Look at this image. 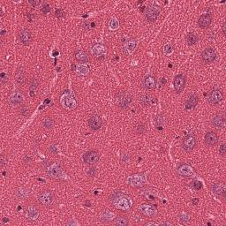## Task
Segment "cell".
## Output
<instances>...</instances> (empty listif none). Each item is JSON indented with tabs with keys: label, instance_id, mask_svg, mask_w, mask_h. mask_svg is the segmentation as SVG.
I'll return each instance as SVG.
<instances>
[{
	"label": "cell",
	"instance_id": "obj_46",
	"mask_svg": "<svg viewBox=\"0 0 226 226\" xmlns=\"http://www.w3.org/2000/svg\"><path fill=\"white\" fill-rule=\"evenodd\" d=\"M33 7H37L39 6L40 5H42V1H29L28 2Z\"/></svg>",
	"mask_w": 226,
	"mask_h": 226
},
{
	"label": "cell",
	"instance_id": "obj_40",
	"mask_svg": "<svg viewBox=\"0 0 226 226\" xmlns=\"http://www.w3.org/2000/svg\"><path fill=\"white\" fill-rule=\"evenodd\" d=\"M136 132L140 134H142L145 132V126L143 124H138L136 126Z\"/></svg>",
	"mask_w": 226,
	"mask_h": 226
},
{
	"label": "cell",
	"instance_id": "obj_3",
	"mask_svg": "<svg viewBox=\"0 0 226 226\" xmlns=\"http://www.w3.org/2000/svg\"><path fill=\"white\" fill-rule=\"evenodd\" d=\"M61 101H62L63 105L69 110H73L77 107L76 100L69 93H65L61 97Z\"/></svg>",
	"mask_w": 226,
	"mask_h": 226
},
{
	"label": "cell",
	"instance_id": "obj_21",
	"mask_svg": "<svg viewBox=\"0 0 226 226\" xmlns=\"http://www.w3.org/2000/svg\"><path fill=\"white\" fill-rule=\"evenodd\" d=\"M212 124L217 128H223L225 126V118L223 115H215L212 119Z\"/></svg>",
	"mask_w": 226,
	"mask_h": 226
},
{
	"label": "cell",
	"instance_id": "obj_55",
	"mask_svg": "<svg viewBox=\"0 0 226 226\" xmlns=\"http://www.w3.org/2000/svg\"><path fill=\"white\" fill-rule=\"evenodd\" d=\"M198 202H199V200H198V199H194V200H193V203H194V205H196Z\"/></svg>",
	"mask_w": 226,
	"mask_h": 226
},
{
	"label": "cell",
	"instance_id": "obj_56",
	"mask_svg": "<svg viewBox=\"0 0 226 226\" xmlns=\"http://www.w3.org/2000/svg\"><path fill=\"white\" fill-rule=\"evenodd\" d=\"M146 225H156V222H148V223H146Z\"/></svg>",
	"mask_w": 226,
	"mask_h": 226
},
{
	"label": "cell",
	"instance_id": "obj_9",
	"mask_svg": "<svg viewBox=\"0 0 226 226\" xmlns=\"http://www.w3.org/2000/svg\"><path fill=\"white\" fill-rule=\"evenodd\" d=\"M186 84V78L184 75L182 74H179L177 76L175 77L174 80V88H175V91L177 93H180L184 89Z\"/></svg>",
	"mask_w": 226,
	"mask_h": 226
},
{
	"label": "cell",
	"instance_id": "obj_47",
	"mask_svg": "<svg viewBox=\"0 0 226 226\" xmlns=\"http://www.w3.org/2000/svg\"><path fill=\"white\" fill-rule=\"evenodd\" d=\"M87 175L89 176V177H94L95 176V174H96V170L94 169V168H91V169H89L88 170H87Z\"/></svg>",
	"mask_w": 226,
	"mask_h": 226
},
{
	"label": "cell",
	"instance_id": "obj_5",
	"mask_svg": "<svg viewBox=\"0 0 226 226\" xmlns=\"http://www.w3.org/2000/svg\"><path fill=\"white\" fill-rule=\"evenodd\" d=\"M47 173L52 177H60L63 174L62 167L58 163L51 164V165H49V167L47 169Z\"/></svg>",
	"mask_w": 226,
	"mask_h": 226
},
{
	"label": "cell",
	"instance_id": "obj_8",
	"mask_svg": "<svg viewBox=\"0 0 226 226\" xmlns=\"http://www.w3.org/2000/svg\"><path fill=\"white\" fill-rule=\"evenodd\" d=\"M159 13H160L159 6H150V7L148 9L147 15H146L148 21H149V22H155V21L157 20V17H158V15H159Z\"/></svg>",
	"mask_w": 226,
	"mask_h": 226
},
{
	"label": "cell",
	"instance_id": "obj_44",
	"mask_svg": "<svg viewBox=\"0 0 226 226\" xmlns=\"http://www.w3.org/2000/svg\"><path fill=\"white\" fill-rule=\"evenodd\" d=\"M50 11H51V8H50V6H48V5L44 6L42 9V12L43 14H47L48 13H50Z\"/></svg>",
	"mask_w": 226,
	"mask_h": 226
},
{
	"label": "cell",
	"instance_id": "obj_32",
	"mask_svg": "<svg viewBox=\"0 0 226 226\" xmlns=\"http://www.w3.org/2000/svg\"><path fill=\"white\" fill-rule=\"evenodd\" d=\"M189 219H190L189 215L187 213H186V212H183V213H181V214L179 215V220H180V222H181L182 223L187 222L189 221Z\"/></svg>",
	"mask_w": 226,
	"mask_h": 226
},
{
	"label": "cell",
	"instance_id": "obj_10",
	"mask_svg": "<svg viewBox=\"0 0 226 226\" xmlns=\"http://www.w3.org/2000/svg\"><path fill=\"white\" fill-rule=\"evenodd\" d=\"M195 143H196V140L194 138V135H187V136L184 139V142H183V148L186 151L189 152V151H192L193 149L194 148L195 146Z\"/></svg>",
	"mask_w": 226,
	"mask_h": 226
},
{
	"label": "cell",
	"instance_id": "obj_36",
	"mask_svg": "<svg viewBox=\"0 0 226 226\" xmlns=\"http://www.w3.org/2000/svg\"><path fill=\"white\" fill-rule=\"evenodd\" d=\"M192 187L194 189V190H196V191H198V190H200L201 187H202V184H201V181H198V180H195V181H194L193 183H192Z\"/></svg>",
	"mask_w": 226,
	"mask_h": 226
},
{
	"label": "cell",
	"instance_id": "obj_45",
	"mask_svg": "<svg viewBox=\"0 0 226 226\" xmlns=\"http://www.w3.org/2000/svg\"><path fill=\"white\" fill-rule=\"evenodd\" d=\"M20 112H21V114H22V115H24V116H27V115L29 114V110H28L27 107L23 106V107L21 108V110H20Z\"/></svg>",
	"mask_w": 226,
	"mask_h": 226
},
{
	"label": "cell",
	"instance_id": "obj_25",
	"mask_svg": "<svg viewBox=\"0 0 226 226\" xmlns=\"http://www.w3.org/2000/svg\"><path fill=\"white\" fill-rule=\"evenodd\" d=\"M197 103H198V97L196 96H191L188 99H187V103H186V108L187 109V110H189V109H193V108H194L196 105H197Z\"/></svg>",
	"mask_w": 226,
	"mask_h": 226
},
{
	"label": "cell",
	"instance_id": "obj_17",
	"mask_svg": "<svg viewBox=\"0 0 226 226\" xmlns=\"http://www.w3.org/2000/svg\"><path fill=\"white\" fill-rule=\"evenodd\" d=\"M212 21V16L210 14H203L200 17L198 24L201 28H207Z\"/></svg>",
	"mask_w": 226,
	"mask_h": 226
},
{
	"label": "cell",
	"instance_id": "obj_6",
	"mask_svg": "<svg viewBox=\"0 0 226 226\" xmlns=\"http://www.w3.org/2000/svg\"><path fill=\"white\" fill-rule=\"evenodd\" d=\"M222 100V94L219 89H214L211 91L208 96V102L209 103L213 105H216L219 103H221Z\"/></svg>",
	"mask_w": 226,
	"mask_h": 226
},
{
	"label": "cell",
	"instance_id": "obj_31",
	"mask_svg": "<svg viewBox=\"0 0 226 226\" xmlns=\"http://www.w3.org/2000/svg\"><path fill=\"white\" fill-rule=\"evenodd\" d=\"M125 48L129 52H132L134 51V49L136 48V41L135 40H130L126 45H125Z\"/></svg>",
	"mask_w": 226,
	"mask_h": 226
},
{
	"label": "cell",
	"instance_id": "obj_19",
	"mask_svg": "<svg viewBox=\"0 0 226 226\" xmlns=\"http://www.w3.org/2000/svg\"><path fill=\"white\" fill-rule=\"evenodd\" d=\"M218 142V136L217 134L214 132H208L205 135V142L209 146H214Z\"/></svg>",
	"mask_w": 226,
	"mask_h": 226
},
{
	"label": "cell",
	"instance_id": "obj_15",
	"mask_svg": "<svg viewBox=\"0 0 226 226\" xmlns=\"http://www.w3.org/2000/svg\"><path fill=\"white\" fill-rule=\"evenodd\" d=\"M20 40L22 44L24 45H28L31 41H32V34H31V32L27 29V28H24L22 29L20 32Z\"/></svg>",
	"mask_w": 226,
	"mask_h": 226
},
{
	"label": "cell",
	"instance_id": "obj_22",
	"mask_svg": "<svg viewBox=\"0 0 226 226\" xmlns=\"http://www.w3.org/2000/svg\"><path fill=\"white\" fill-rule=\"evenodd\" d=\"M23 99H24L23 95L20 91H15L10 96V103L12 104H20L22 103Z\"/></svg>",
	"mask_w": 226,
	"mask_h": 226
},
{
	"label": "cell",
	"instance_id": "obj_43",
	"mask_svg": "<svg viewBox=\"0 0 226 226\" xmlns=\"http://www.w3.org/2000/svg\"><path fill=\"white\" fill-rule=\"evenodd\" d=\"M225 153H226V146H225V144H222L219 149V154L222 156H223L225 155Z\"/></svg>",
	"mask_w": 226,
	"mask_h": 226
},
{
	"label": "cell",
	"instance_id": "obj_34",
	"mask_svg": "<svg viewBox=\"0 0 226 226\" xmlns=\"http://www.w3.org/2000/svg\"><path fill=\"white\" fill-rule=\"evenodd\" d=\"M38 87V80L36 79H33L30 81V85H29V88L31 89V91H34V90Z\"/></svg>",
	"mask_w": 226,
	"mask_h": 226
},
{
	"label": "cell",
	"instance_id": "obj_1",
	"mask_svg": "<svg viewBox=\"0 0 226 226\" xmlns=\"http://www.w3.org/2000/svg\"><path fill=\"white\" fill-rule=\"evenodd\" d=\"M132 102V97L129 93L125 91H120L116 96V103L121 109H125Z\"/></svg>",
	"mask_w": 226,
	"mask_h": 226
},
{
	"label": "cell",
	"instance_id": "obj_49",
	"mask_svg": "<svg viewBox=\"0 0 226 226\" xmlns=\"http://www.w3.org/2000/svg\"><path fill=\"white\" fill-rule=\"evenodd\" d=\"M6 163H7V159H6L5 156L2 155V156H1V166H4Z\"/></svg>",
	"mask_w": 226,
	"mask_h": 226
},
{
	"label": "cell",
	"instance_id": "obj_13",
	"mask_svg": "<svg viewBox=\"0 0 226 226\" xmlns=\"http://www.w3.org/2000/svg\"><path fill=\"white\" fill-rule=\"evenodd\" d=\"M215 57H216L215 56V52L211 48L206 49L202 52V54H201V58H202V60L205 63H211V62H213L215 59Z\"/></svg>",
	"mask_w": 226,
	"mask_h": 226
},
{
	"label": "cell",
	"instance_id": "obj_28",
	"mask_svg": "<svg viewBox=\"0 0 226 226\" xmlns=\"http://www.w3.org/2000/svg\"><path fill=\"white\" fill-rule=\"evenodd\" d=\"M114 223L118 226H126L128 224V220L125 216L120 215L114 220Z\"/></svg>",
	"mask_w": 226,
	"mask_h": 226
},
{
	"label": "cell",
	"instance_id": "obj_48",
	"mask_svg": "<svg viewBox=\"0 0 226 226\" xmlns=\"http://www.w3.org/2000/svg\"><path fill=\"white\" fill-rule=\"evenodd\" d=\"M0 76H1V80H2L3 82H5V81L7 80V75H6L5 73H2L1 74H0Z\"/></svg>",
	"mask_w": 226,
	"mask_h": 226
},
{
	"label": "cell",
	"instance_id": "obj_58",
	"mask_svg": "<svg viewBox=\"0 0 226 226\" xmlns=\"http://www.w3.org/2000/svg\"><path fill=\"white\" fill-rule=\"evenodd\" d=\"M162 83H163V84H165V83H166V80H165L164 78H163V80H162Z\"/></svg>",
	"mask_w": 226,
	"mask_h": 226
},
{
	"label": "cell",
	"instance_id": "obj_54",
	"mask_svg": "<svg viewBox=\"0 0 226 226\" xmlns=\"http://www.w3.org/2000/svg\"><path fill=\"white\" fill-rule=\"evenodd\" d=\"M52 54H53V57H57V56L58 55V51H54Z\"/></svg>",
	"mask_w": 226,
	"mask_h": 226
},
{
	"label": "cell",
	"instance_id": "obj_16",
	"mask_svg": "<svg viewBox=\"0 0 226 226\" xmlns=\"http://www.w3.org/2000/svg\"><path fill=\"white\" fill-rule=\"evenodd\" d=\"M92 52L98 58H103L105 53H106V48L104 47V45L97 43V44H96V45H94V46H93Z\"/></svg>",
	"mask_w": 226,
	"mask_h": 226
},
{
	"label": "cell",
	"instance_id": "obj_14",
	"mask_svg": "<svg viewBox=\"0 0 226 226\" xmlns=\"http://www.w3.org/2000/svg\"><path fill=\"white\" fill-rule=\"evenodd\" d=\"M102 123H103L102 118L99 116H97V115L92 116L91 118H89V120H88V125H89L90 128H91L92 130H95V131L101 128Z\"/></svg>",
	"mask_w": 226,
	"mask_h": 226
},
{
	"label": "cell",
	"instance_id": "obj_7",
	"mask_svg": "<svg viewBox=\"0 0 226 226\" xmlns=\"http://www.w3.org/2000/svg\"><path fill=\"white\" fill-rule=\"evenodd\" d=\"M83 160L87 164H95L99 160V154L96 151H88L83 156Z\"/></svg>",
	"mask_w": 226,
	"mask_h": 226
},
{
	"label": "cell",
	"instance_id": "obj_29",
	"mask_svg": "<svg viewBox=\"0 0 226 226\" xmlns=\"http://www.w3.org/2000/svg\"><path fill=\"white\" fill-rule=\"evenodd\" d=\"M76 71H77L80 74H81V75H86V74H87L89 69H88L87 65H84V64H80V65H79L77 66Z\"/></svg>",
	"mask_w": 226,
	"mask_h": 226
},
{
	"label": "cell",
	"instance_id": "obj_39",
	"mask_svg": "<svg viewBox=\"0 0 226 226\" xmlns=\"http://www.w3.org/2000/svg\"><path fill=\"white\" fill-rule=\"evenodd\" d=\"M118 26H119V23H118V21L116 19L111 20V21L110 23V27L111 29H117L118 27Z\"/></svg>",
	"mask_w": 226,
	"mask_h": 226
},
{
	"label": "cell",
	"instance_id": "obj_2",
	"mask_svg": "<svg viewBox=\"0 0 226 226\" xmlns=\"http://www.w3.org/2000/svg\"><path fill=\"white\" fill-rule=\"evenodd\" d=\"M113 202L118 208L122 210H128L131 208V201L126 196H117L114 198Z\"/></svg>",
	"mask_w": 226,
	"mask_h": 226
},
{
	"label": "cell",
	"instance_id": "obj_57",
	"mask_svg": "<svg viewBox=\"0 0 226 226\" xmlns=\"http://www.w3.org/2000/svg\"><path fill=\"white\" fill-rule=\"evenodd\" d=\"M76 68H77V67H76V65H72V69H73V71H76Z\"/></svg>",
	"mask_w": 226,
	"mask_h": 226
},
{
	"label": "cell",
	"instance_id": "obj_35",
	"mask_svg": "<svg viewBox=\"0 0 226 226\" xmlns=\"http://www.w3.org/2000/svg\"><path fill=\"white\" fill-rule=\"evenodd\" d=\"M149 101H150V96H148V95H143L142 97H141V103L143 104V105H148L149 104Z\"/></svg>",
	"mask_w": 226,
	"mask_h": 226
},
{
	"label": "cell",
	"instance_id": "obj_11",
	"mask_svg": "<svg viewBox=\"0 0 226 226\" xmlns=\"http://www.w3.org/2000/svg\"><path fill=\"white\" fill-rule=\"evenodd\" d=\"M140 211L147 216H153L156 214V208L150 204H142L139 207Z\"/></svg>",
	"mask_w": 226,
	"mask_h": 226
},
{
	"label": "cell",
	"instance_id": "obj_33",
	"mask_svg": "<svg viewBox=\"0 0 226 226\" xmlns=\"http://www.w3.org/2000/svg\"><path fill=\"white\" fill-rule=\"evenodd\" d=\"M156 125H157L158 129H162V126L163 125V117L162 115H158L156 117Z\"/></svg>",
	"mask_w": 226,
	"mask_h": 226
},
{
	"label": "cell",
	"instance_id": "obj_12",
	"mask_svg": "<svg viewBox=\"0 0 226 226\" xmlns=\"http://www.w3.org/2000/svg\"><path fill=\"white\" fill-rule=\"evenodd\" d=\"M128 183L134 187H142L145 184V177L142 175L131 176L128 178Z\"/></svg>",
	"mask_w": 226,
	"mask_h": 226
},
{
	"label": "cell",
	"instance_id": "obj_26",
	"mask_svg": "<svg viewBox=\"0 0 226 226\" xmlns=\"http://www.w3.org/2000/svg\"><path fill=\"white\" fill-rule=\"evenodd\" d=\"M75 58L80 63H85L87 61V55L83 51H75Z\"/></svg>",
	"mask_w": 226,
	"mask_h": 226
},
{
	"label": "cell",
	"instance_id": "obj_41",
	"mask_svg": "<svg viewBox=\"0 0 226 226\" xmlns=\"http://www.w3.org/2000/svg\"><path fill=\"white\" fill-rule=\"evenodd\" d=\"M27 190H24V189H20V190L18 191V196H19L20 198H21V199H24V198L27 196Z\"/></svg>",
	"mask_w": 226,
	"mask_h": 226
},
{
	"label": "cell",
	"instance_id": "obj_37",
	"mask_svg": "<svg viewBox=\"0 0 226 226\" xmlns=\"http://www.w3.org/2000/svg\"><path fill=\"white\" fill-rule=\"evenodd\" d=\"M42 124L46 128H51L53 126V120L51 119V118H46L43 121Z\"/></svg>",
	"mask_w": 226,
	"mask_h": 226
},
{
	"label": "cell",
	"instance_id": "obj_38",
	"mask_svg": "<svg viewBox=\"0 0 226 226\" xmlns=\"http://www.w3.org/2000/svg\"><path fill=\"white\" fill-rule=\"evenodd\" d=\"M163 51H164V53L167 54V55L171 54V52H172V47H171V45L169 44V43L165 44L164 47H163Z\"/></svg>",
	"mask_w": 226,
	"mask_h": 226
},
{
	"label": "cell",
	"instance_id": "obj_50",
	"mask_svg": "<svg viewBox=\"0 0 226 226\" xmlns=\"http://www.w3.org/2000/svg\"><path fill=\"white\" fill-rule=\"evenodd\" d=\"M50 150H51V152H53V153H57V152H58V150L55 149V147H51V148L50 149Z\"/></svg>",
	"mask_w": 226,
	"mask_h": 226
},
{
	"label": "cell",
	"instance_id": "obj_51",
	"mask_svg": "<svg viewBox=\"0 0 226 226\" xmlns=\"http://www.w3.org/2000/svg\"><path fill=\"white\" fill-rule=\"evenodd\" d=\"M30 161H31V158H30V157H28V156H26V158H25V163H28Z\"/></svg>",
	"mask_w": 226,
	"mask_h": 226
},
{
	"label": "cell",
	"instance_id": "obj_24",
	"mask_svg": "<svg viewBox=\"0 0 226 226\" xmlns=\"http://www.w3.org/2000/svg\"><path fill=\"white\" fill-rule=\"evenodd\" d=\"M143 86L147 89H152L156 87V79L153 76H147L143 80Z\"/></svg>",
	"mask_w": 226,
	"mask_h": 226
},
{
	"label": "cell",
	"instance_id": "obj_52",
	"mask_svg": "<svg viewBox=\"0 0 226 226\" xmlns=\"http://www.w3.org/2000/svg\"><path fill=\"white\" fill-rule=\"evenodd\" d=\"M225 29H226V26H225V23H224V24L222 25V33H223V34H226Z\"/></svg>",
	"mask_w": 226,
	"mask_h": 226
},
{
	"label": "cell",
	"instance_id": "obj_30",
	"mask_svg": "<svg viewBox=\"0 0 226 226\" xmlns=\"http://www.w3.org/2000/svg\"><path fill=\"white\" fill-rule=\"evenodd\" d=\"M187 42H188L189 45H193V44H195V43L198 42V37H197L196 34L191 33V34H189L187 35Z\"/></svg>",
	"mask_w": 226,
	"mask_h": 226
},
{
	"label": "cell",
	"instance_id": "obj_27",
	"mask_svg": "<svg viewBox=\"0 0 226 226\" xmlns=\"http://www.w3.org/2000/svg\"><path fill=\"white\" fill-rule=\"evenodd\" d=\"M16 81H17L19 84H20V85H22V84L25 83V81H26V75H25V73H24L23 70H20H20L16 73Z\"/></svg>",
	"mask_w": 226,
	"mask_h": 226
},
{
	"label": "cell",
	"instance_id": "obj_20",
	"mask_svg": "<svg viewBox=\"0 0 226 226\" xmlns=\"http://www.w3.org/2000/svg\"><path fill=\"white\" fill-rule=\"evenodd\" d=\"M212 191L215 194L218 195V196H224L225 195V193H226V187H225V185L222 184V183H216V184H214L212 186Z\"/></svg>",
	"mask_w": 226,
	"mask_h": 226
},
{
	"label": "cell",
	"instance_id": "obj_42",
	"mask_svg": "<svg viewBox=\"0 0 226 226\" xmlns=\"http://www.w3.org/2000/svg\"><path fill=\"white\" fill-rule=\"evenodd\" d=\"M55 15H56L58 18L65 17V12H64L62 9H58V10H56V12H55Z\"/></svg>",
	"mask_w": 226,
	"mask_h": 226
},
{
	"label": "cell",
	"instance_id": "obj_53",
	"mask_svg": "<svg viewBox=\"0 0 226 226\" xmlns=\"http://www.w3.org/2000/svg\"><path fill=\"white\" fill-rule=\"evenodd\" d=\"M85 205L87 206V207H90V206H91V203H90L88 201H85Z\"/></svg>",
	"mask_w": 226,
	"mask_h": 226
},
{
	"label": "cell",
	"instance_id": "obj_23",
	"mask_svg": "<svg viewBox=\"0 0 226 226\" xmlns=\"http://www.w3.org/2000/svg\"><path fill=\"white\" fill-rule=\"evenodd\" d=\"M39 215V211L34 206H29L27 208V216L30 220H35Z\"/></svg>",
	"mask_w": 226,
	"mask_h": 226
},
{
	"label": "cell",
	"instance_id": "obj_4",
	"mask_svg": "<svg viewBox=\"0 0 226 226\" xmlns=\"http://www.w3.org/2000/svg\"><path fill=\"white\" fill-rule=\"evenodd\" d=\"M38 200L41 204L44 206H50L53 201V195L51 191H43L39 194Z\"/></svg>",
	"mask_w": 226,
	"mask_h": 226
},
{
	"label": "cell",
	"instance_id": "obj_18",
	"mask_svg": "<svg viewBox=\"0 0 226 226\" xmlns=\"http://www.w3.org/2000/svg\"><path fill=\"white\" fill-rule=\"evenodd\" d=\"M177 172H178V174L180 176H183V177H191L194 174L193 168L190 165H188V164L181 165L178 168Z\"/></svg>",
	"mask_w": 226,
	"mask_h": 226
}]
</instances>
